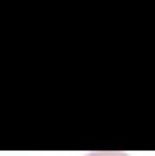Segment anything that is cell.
<instances>
[{
  "instance_id": "1",
  "label": "cell",
  "mask_w": 155,
  "mask_h": 156,
  "mask_svg": "<svg viewBox=\"0 0 155 156\" xmlns=\"http://www.w3.org/2000/svg\"><path fill=\"white\" fill-rule=\"evenodd\" d=\"M86 156H128L124 151H93Z\"/></svg>"
}]
</instances>
